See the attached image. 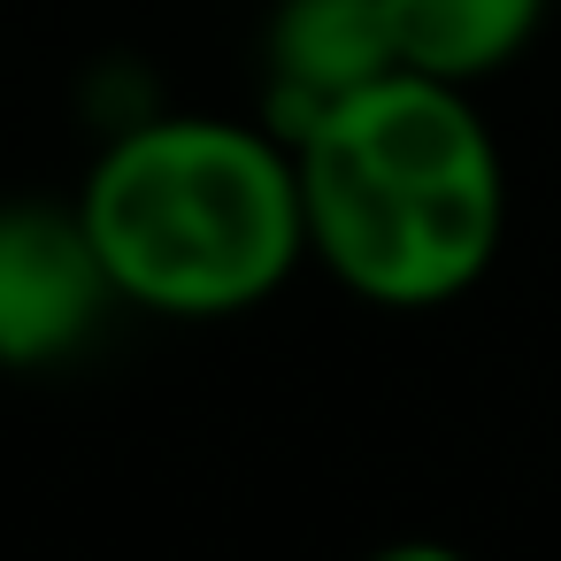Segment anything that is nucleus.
<instances>
[{
    "instance_id": "nucleus-5",
    "label": "nucleus",
    "mask_w": 561,
    "mask_h": 561,
    "mask_svg": "<svg viewBox=\"0 0 561 561\" xmlns=\"http://www.w3.org/2000/svg\"><path fill=\"white\" fill-rule=\"evenodd\" d=\"M546 24V0H385V32L400 70L438 85H484L500 78Z\"/></svg>"
},
{
    "instance_id": "nucleus-3",
    "label": "nucleus",
    "mask_w": 561,
    "mask_h": 561,
    "mask_svg": "<svg viewBox=\"0 0 561 561\" xmlns=\"http://www.w3.org/2000/svg\"><path fill=\"white\" fill-rule=\"evenodd\" d=\"M116 308L78 201H0V369L70 362Z\"/></svg>"
},
{
    "instance_id": "nucleus-4",
    "label": "nucleus",
    "mask_w": 561,
    "mask_h": 561,
    "mask_svg": "<svg viewBox=\"0 0 561 561\" xmlns=\"http://www.w3.org/2000/svg\"><path fill=\"white\" fill-rule=\"evenodd\" d=\"M392 32L385 0H277L262 24V101L254 116L293 147L316 116L354 101L362 85L392 78Z\"/></svg>"
},
{
    "instance_id": "nucleus-2",
    "label": "nucleus",
    "mask_w": 561,
    "mask_h": 561,
    "mask_svg": "<svg viewBox=\"0 0 561 561\" xmlns=\"http://www.w3.org/2000/svg\"><path fill=\"white\" fill-rule=\"evenodd\" d=\"M124 308L216 323L308 262L300 170L262 116H139L70 193Z\"/></svg>"
},
{
    "instance_id": "nucleus-1",
    "label": "nucleus",
    "mask_w": 561,
    "mask_h": 561,
    "mask_svg": "<svg viewBox=\"0 0 561 561\" xmlns=\"http://www.w3.org/2000/svg\"><path fill=\"white\" fill-rule=\"evenodd\" d=\"M308 262L354 300L446 308L500 262L507 162L469 85L392 70L293 139Z\"/></svg>"
}]
</instances>
